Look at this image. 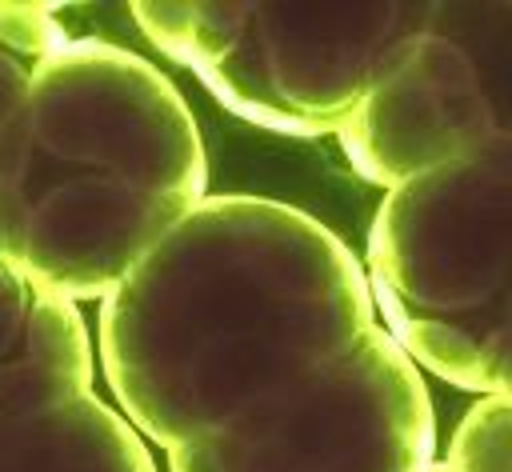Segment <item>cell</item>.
Wrapping results in <instances>:
<instances>
[{"mask_svg":"<svg viewBox=\"0 0 512 472\" xmlns=\"http://www.w3.org/2000/svg\"><path fill=\"white\" fill-rule=\"evenodd\" d=\"M376 324L352 248L264 196H204L104 300L96 356L140 440L192 444Z\"/></svg>","mask_w":512,"mask_h":472,"instance_id":"1","label":"cell"},{"mask_svg":"<svg viewBox=\"0 0 512 472\" xmlns=\"http://www.w3.org/2000/svg\"><path fill=\"white\" fill-rule=\"evenodd\" d=\"M204 184L200 128L172 80L112 40L68 36L0 128V260L100 304Z\"/></svg>","mask_w":512,"mask_h":472,"instance_id":"2","label":"cell"},{"mask_svg":"<svg viewBox=\"0 0 512 472\" xmlns=\"http://www.w3.org/2000/svg\"><path fill=\"white\" fill-rule=\"evenodd\" d=\"M360 272L380 332L416 372L508 392L512 136L388 188Z\"/></svg>","mask_w":512,"mask_h":472,"instance_id":"3","label":"cell"},{"mask_svg":"<svg viewBox=\"0 0 512 472\" xmlns=\"http://www.w3.org/2000/svg\"><path fill=\"white\" fill-rule=\"evenodd\" d=\"M416 0H136L140 32L232 116L336 136L376 76L440 20Z\"/></svg>","mask_w":512,"mask_h":472,"instance_id":"4","label":"cell"},{"mask_svg":"<svg viewBox=\"0 0 512 472\" xmlns=\"http://www.w3.org/2000/svg\"><path fill=\"white\" fill-rule=\"evenodd\" d=\"M436 416L416 364L372 324L332 364L168 452V472H424Z\"/></svg>","mask_w":512,"mask_h":472,"instance_id":"5","label":"cell"},{"mask_svg":"<svg viewBox=\"0 0 512 472\" xmlns=\"http://www.w3.org/2000/svg\"><path fill=\"white\" fill-rule=\"evenodd\" d=\"M504 100L480 56L440 28L416 36L336 128L352 172L384 192L508 140Z\"/></svg>","mask_w":512,"mask_h":472,"instance_id":"6","label":"cell"},{"mask_svg":"<svg viewBox=\"0 0 512 472\" xmlns=\"http://www.w3.org/2000/svg\"><path fill=\"white\" fill-rule=\"evenodd\" d=\"M96 352L72 300H60L0 260V428L92 388Z\"/></svg>","mask_w":512,"mask_h":472,"instance_id":"7","label":"cell"},{"mask_svg":"<svg viewBox=\"0 0 512 472\" xmlns=\"http://www.w3.org/2000/svg\"><path fill=\"white\" fill-rule=\"evenodd\" d=\"M0 472H156L132 424L96 392L0 428Z\"/></svg>","mask_w":512,"mask_h":472,"instance_id":"8","label":"cell"},{"mask_svg":"<svg viewBox=\"0 0 512 472\" xmlns=\"http://www.w3.org/2000/svg\"><path fill=\"white\" fill-rule=\"evenodd\" d=\"M56 4L0 0V128L28 96L44 60L68 44Z\"/></svg>","mask_w":512,"mask_h":472,"instance_id":"9","label":"cell"},{"mask_svg":"<svg viewBox=\"0 0 512 472\" xmlns=\"http://www.w3.org/2000/svg\"><path fill=\"white\" fill-rule=\"evenodd\" d=\"M508 436H512L508 392L480 396L472 404V412L460 420L444 464L452 472H512V440Z\"/></svg>","mask_w":512,"mask_h":472,"instance_id":"10","label":"cell"},{"mask_svg":"<svg viewBox=\"0 0 512 472\" xmlns=\"http://www.w3.org/2000/svg\"><path fill=\"white\" fill-rule=\"evenodd\" d=\"M424 472H452V468H448V464H444V460H432V464H428V468H424Z\"/></svg>","mask_w":512,"mask_h":472,"instance_id":"11","label":"cell"}]
</instances>
